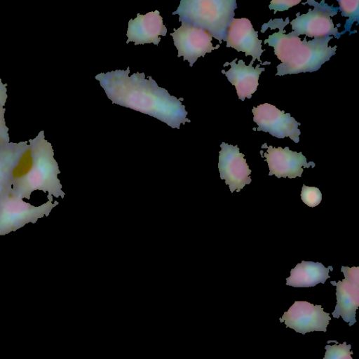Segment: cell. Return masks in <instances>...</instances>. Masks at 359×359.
Returning <instances> with one entry per match:
<instances>
[{"instance_id":"6da1fadb","label":"cell","mask_w":359,"mask_h":359,"mask_svg":"<svg viewBox=\"0 0 359 359\" xmlns=\"http://www.w3.org/2000/svg\"><path fill=\"white\" fill-rule=\"evenodd\" d=\"M129 73L128 67L126 70L100 73L95 78L113 104L156 118L172 128L180 129L181 123L191 122L182 104L183 97L170 95L151 76L145 79L144 73L136 72L130 76Z\"/></svg>"},{"instance_id":"7a4b0ae2","label":"cell","mask_w":359,"mask_h":359,"mask_svg":"<svg viewBox=\"0 0 359 359\" xmlns=\"http://www.w3.org/2000/svg\"><path fill=\"white\" fill-rule=\"evenodd\" d=\"M290 23L289 17L270 20L262 26L261 32L268 28L271 30L278 28L265 39L274 48V54L282 62L277 66L276 75L313 72L318 70L323 64L328 61L336 53L337 46L331 47L328 42L332 36L316 38L310 41L305 36L303 41L294 35L293 32L285 34V27Z\"/></svg>"},{"instance_id":"3957f363","label":"cell","mask_w":359,"mask_h":359,"mask_svg":"<svg viewBox=\"0 0 359 359\" xmlns=\"http://www.w3.org/2000/svg\"><path fill=\"white\" fill-rule=\"evenodd\" d=\"M28 142L29 147L22 168L25 171L20 170L15 176L11 194L21 199H30L32 192L41 191L48 194V200H53V196L63 198L65 194L58 178L60 171L44 132L41 130Z\"/></svg>"},{"instance_id":"277c9868","label":"cell","mask_w":359,"mask_h":359,"mask_svg":"<svg viewBox=\"0 0 359 359\" xmlns=\"http://www.w3.org/2000/svg\"><path fill=\"white\" fill-rule=\"evenodd\" d=\"M237 8L235 0H181L172 14L179 21L208 32L221 43Z\"/></svg>"},{"instance_id":"5b68a950","label":"cell","mask_w":359,"mask_h":359,"mask_svg":"<svg viewBox=\"0 0 359 359\" xmlns=\"http://www.w3.org/2000/svg\"><path fill=\"white\" fill-rule=\"evenodd\" d=\"M48 200L45 203L35 206L12 194L0 201V236L23 227L29 223L35 224L39 219L48 217L57 201Z\"/></svg>"},{"instance_id":"8992f818","label":"cell","mask_w":359,"mask_h":359,"mask_svg":"<svg viewBox=\"0 0 359 359\" xmlns=\"http://www.w3.org/2000/svg\"><path fill=\"white\" fill-rule=\"evenodd\" d=\"M309 4L313 6V8H309L305 14H296L297 18L290 23L292 25V32L295 36L304 34L311 38H322L333 35L337 39L344 34L339 32L335 27L331 17L338 13L339 8L333 5L329 6L324 0L320 3L315 1H307L303 4Z\"/></svg>"},{"instance_id":"52a82bcc","label":"cell","mask_w":359,"mask_h":359,"mask_svg":"<svg viewBox=\"0 0 359 359\" xmlns=\"http://www.w3.org/2000/svg\"><path fill=\"white\" fill-rule=\"evenodd\" d=\"M253 121L258 127L254 130L269 133L277 138L290 137L295 143L299 142L301 132L297 122L290 113L280 111L276 106L269 103L254 107L252 109Z\"/></svg>"},{"instance_id":"ba28073f","label":"cell","mask_w":359,"mask_h":359,"mask_svg":"<svg viewBox=\"0 0 359 359\" xmlns=\"http://www.w3.org/2000/svg\"><path fill=\"white\" fill-rule=\"evenodd\" d=\"M279 320L287 327L304 334L314 331L325 332L331 318L320 305L296 301Z\"/></svg>"},{"instance_id":"9c48e42d","label":"cell","mask_w":359,"mask_h":359,"mask_svg":"<svg viewBox=\"0 0 359 359\" xmlns=\"http://www.w3.org/2000/svg\"><path fill=\"white\" fill-rule=\"evenodd\" d=\"M341 272L344 279L337 283L331 281V284L336 287L337 304L332 316L348 323L349 326L355 322L356 310L359 306V268L341 266Z\"/></svg>"},{"instance_id":"30bf717a","label":"cell","mask_w":359,"mask_h":359,"mask_svg":"<svg viewBox=\"0 0 359 359\" xmlns=\"http://www.w3.org/2000/svg\"><path fill=\"white\" fill-rule=\"evenodd\" d=\"M170 36L178 50L177 57L183 56V60H188L190 67L198 57H205L207 53L219 47V45L212 46V37L208 32L186 23L182 22L178 29H174Z\"/></svg>"},{"instance_id":"8fae6325","label":"cell","mask_w":359,"mask_h":359,"mask_svg":"<svg viewBox=\"0 0 359 359\" xmlns=\"http://www.w3.org/2000/svg\"><path fill=\"white\" fill-rule=\"evenodd\" d=\"M220 147L218 162L220 178L225 180L231 193L239 192L246 184H250L251 170L237 145L222 142Z\"/></svg>"},{"instance_id":"7c38bea8","label":"cell","mask_w":359,"mask_h":359,"mask_svg":"<svg viewBox=\"0 0 359 359\" xmlns=\"http://www.w3.org/2000/svg\"><path fill=\"white\" fill-rule=\"evenodd\" d=\"M262 148H266V152L260 151L262 157L266 158L269 168V175H274L278 178H295L302 177L304 168H314L313 161L307 162L306 158L302 152L291 151L288 147L284 149L262 144Z\"/></svg>"},{"instance_id":"4fadbf2b","label":"cell","mask_w":359,"mask_h":359,"mask_svg":"<svg viewBox=\"0 0 359 359\" xmlns=\"http://www.w3.org/2000/svg\"><path fill=\"white\" fill-rule=\"evenodd\" d=\"M225 41L226 47H231L238 52H244L245 56H252L251 65L256 60L264 65L271 64L267 61L262 62L260 57L265 50L262 48V40L258 39V32L254 29L248 18H233L231 20L227 29Z\"/></svg>"},{"instance_id":"5bb4252c","label":"cell","mask_w":359,"mask_h":359,"mask_svg":"<svg viewBox=\"0 0 359 359\" xmlns=\"http://www.w3.org/2000/svg\"><path fill=\"white\" fill-rule=\"evenodd\" d=\"M28 141L0 147V201L11 194L13 180L23 167Z\"/></svg>"},{"instance_id":"9a60e30c","label":"cell","mask_w":359,"mask_h":359,"mask_svg":"<svg viewBox=\"0 0 359 359\" xmlns=\"http://www.w3.org/2000/svg\"><path fill=\"white\" fill-rule=\"evenodd\" d=\"M166 34L167 28L163 24V18L158 10L145 15L137 13L135 19L128 22L126 43L133 41L135 46L151 43L158 46L161 39L159 36Z\"/></svg>"},{"instance_id":"2e32d148","label":"cell","mask_w":359,"mask_h":359,"mask_svg":"<svg viewBox=\"0 0 359 359\" xmlns=\"http://www.w3.org/2000/svg\"><path fill=\"white\" fill-rule=\"evenodd\" d=\"M236 60L237 58L231 62L224 64V67L229 65L231 68L226 72L222 70V72L236 87L238 98L244 101L246 97L250 99L252 95L257 90L259 77L265 68L259 67L260 65L255 67L251 64L247 66L243 60H239L238 63H236Z\"/></svg>"},{"instance_id":"e0dca14e","label":"cell","mask_w":359,"mask_h":359,"mask_svg":"<svg viewBox=\"0 0 359 359\" xmlns=\"http://www.w3.org/2000/svg\"><path fill=\"white\" fill-rule=\"evenodd\" d=\"M332 269V266L325 267L320 262L302 261L291 269L290 276L286 278V285L294 287H309L318 283L324 284L330 278L329 272Z\"/></svg>"},{"instance_id":"ac0fdd59","label":"cell","mask_w":359,"mask_h":359,"mask_svg":"<svg viewBox=\"0 0 359 359\" xmlns=\"http://www.w3.org/2000/svg\"><path fill=\"white\" fill-rule=\"evenodd\" d=\"M337 2L339 4V9L341 11V16L348 17V19L346 21L344 26L345 30L343 32L344 34L346 32H349L353 23L358 22L359 20V1L358 0H338Z\"/></svg>"},{"instance_id":"d6986e66","label":"cell","mask_w":359,"mask_h":359,"mask_svg":"<svg viewBox=\"0 0 359 359\" xmlns=\"http://www.w3.org/2000/svg\"><path fill=\"white\" fill-rule=\"evenodd\" d=\"M351 345L346 341L339 344L326 345V350L323 359H353L351 351Z\"/></svg>"},{"instance_id":"ffe728a7","label":"cell","mask_w":359,"mask_h":359,"mask_svg":"<svg viewBox=\"0 0 359 359\" xmlns=\"http://www.w3.org/2000/svg\"><path fill=\"white\" fill-rule=\"evenodd\" d=\"M302 201L309 207L317 206L322 201L320 189L315 187L303 184L301 191Z\"/></svg>"},{"instance_id":"44dd1931","label":"cell","mask_w":359,"mask_h":359,"mask_svg":"<svg viewBox=\"0 0 359 359\" xmlns=\"http://www.w3.org/2000/svg\"><path fill=\"white\" fill-rule=\"evenodd\" d=\"M301 3L300 0H273L271 1L269 8L271 10H274V13L277 11H284L288 8Z\"/></svg>"},{"instance_id":"7402d4cb","label":"cell","mask_w":359,"mask_h":359,"mask_svg":"<svg viewBox=\"0 0 359 359\" xmlns=\"http://www.w3.org/2000/svg\"><path fill=\"white\" fill-rule=\"evenodd\" d=\"M4 108L0 109V147L7 145L10 143L8 135V128L6 126L4 118Z\"/></svg>"},{"instance_id":"603a6c76","label":"cell","mask_w":359,"mask_h":359,"mask_svg":"<svg viewBox=\"0 0 359 359\" xmlns=\"http://www.w3.org/2000/svg\"><path fill=\"white\" fill-rule=\"evenodd\" d=\"M6 83H3L0 78V109H3L7 100Z\"/></svg>"}]
</instances>
